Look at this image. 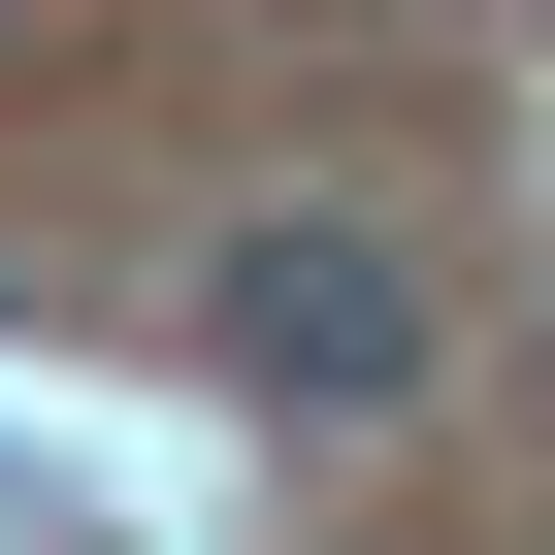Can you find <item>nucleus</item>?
Returning a JSON list of instances; mask_svg holds the SVG:
<instances>
[{
	"mask_svg": "<svg viewBox=\"0 0 555 555\" xmlns=\"http://www.w3.org/2000/svg\"><path fill=\"white\" fill-rule=\"evenodd\" d=\"M196 327H229L261 425H392V392H425V261L295 196V229H229V261H196Z\"/></svg>",
	"mask_w": 555,
	"mask_h": 555,
	"instance_id": "f257e3e1",
	"label": "nucleus"
}]
</instances>
